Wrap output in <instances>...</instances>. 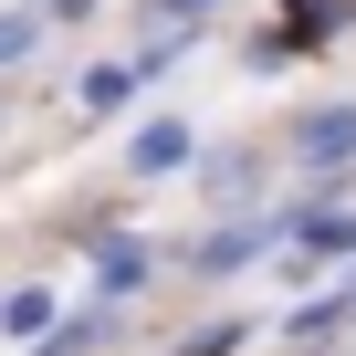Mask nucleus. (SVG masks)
Segmentation results:
<instances>
[{"label":"nucleus","mask_w":356,"mask_h":356,"mask_svg":"<svg viewBox=\"0 0 356 356\" xmlns=\"http://www.w3.org/2000/svg\"><path fill=\"white\" fill-rule=\"evenodd\" d=\"M293 157H304V168H335V157H356V105H325V115H304V126H293Z\"/></svg>","instance_id":"f257e3e1"},{"label":"nucleus","mask_w":356,"mask_h":356,"mask_svg":"<svg viewBox=\"0 0 356 356\" xmlns=\"http://www.w3.org/2000/svg\"><path fill=\"white\" fill-rule=\"evenodd\" d=\"M0 325H11V335H42V325H53V293H42V283H22L11 304H0Z\"/></svg>","instance_id":"f03ea898"},{"label":"nucleus","mask_w":356,"mask_h":356,"mask_svg":"<svg viewBox=\"0 0 356 356\" xmlns=\"http://www.w3.org/2000/svg\"><path fill=\"white\" fill-rule=\"evenodd\" d=\"M126 95H136V63H95V74H84V105H95V115L126 105Z\"/></svg>","instance_id":"7ed1b4c3"},{"label":"nucleus","mask_w":356,"mask_h":356,"mask_svg":"<svg viewBox=\"0 0 356 356\" xmlns=\"http://www.w3.org/2000/svg\"><path fill=\"white\" fill-rule=\"evenodd\" d=\"M304 231V252H346L356 241V210H314V220H293Z\"/></svg>","instance_id":"20e7f679"},{"label":"nucleus","mask_w":356,"mask_h":356,"mask_svg":"<svg viewBox=\"0 0 356 356\" xmlns=\"http://www.w3.org/2000/svg\"><path fill=\"white\" fill-rule=\"evenodd\" d=\"M32 42H42V11H0V74H11Z\"/></svg>","instance_id":"39448f33"},{"label":"nucleus","mask_w":356,"mask_h":356,"mask_svg":"<svg viewBox=\"0 0 356 356\" xmlns=\"http://www.w3.org/2000/svg\"><path fill=\"white\" fill-rule=\"evenodd\" d=\"M178 157H189V126H147L136 136V168H178Z\"/></svg>","instance_id":"423d86ee"},{"label":"nucleus","mask_w":356,"mask_h":356,"mask_svg":"<svg viewBox=\"0 0 356 356\" xmlns=\"http://www.w3.org/2000/svg\"><path fill=\"white\" fill-rule=\"evenodd\" d=\"M147 283V252H105V293H136Z\"/></svg>","instance_id":"0eeeda50"}]
</instances>
